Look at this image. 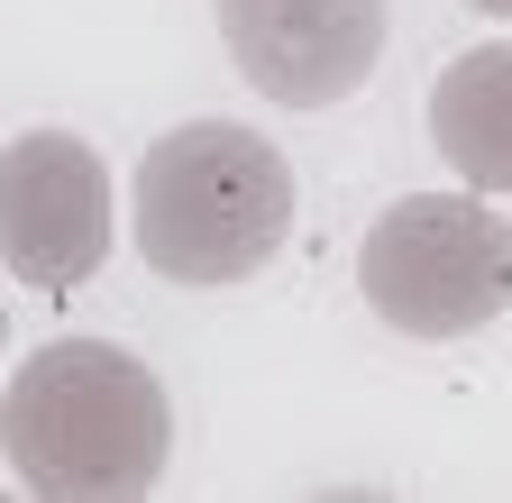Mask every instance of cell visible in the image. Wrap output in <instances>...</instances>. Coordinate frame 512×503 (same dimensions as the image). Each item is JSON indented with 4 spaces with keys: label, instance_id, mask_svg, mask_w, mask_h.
<instances>
[{
    "label": "cell",
    "instance_id": "6da1fadb",
    "mask_svg": "<svg viewBox=\"0 0 512 503\" xmlns=\"http://www.w3.org/2000/svg\"><path fill=\"white\" fill-rule=\"evenodd\" d=\"M0 449L46 503H128L165 476L174 403L119 339H46L0 394Z\"/></svg>",
    "mask_w": 512,
    "mask_h": 503
},
{
    "label": "cell",
    "instance_id": "7a4b0ae2",
    "mask_svg": "<svg viewBox=\"0 0 512 503\" xmlns=\"http://www.w3.org/2000/svg\"><path fill=\"white\" fill-rule=\"evenodd\" d=\"M128 238L165 284H247L293 238V165L238 119H183L138 156Z\"/></svg>",
    "mask_w": 512,
    "mask_h": 503
},
{
    "label": "cell",
    "instance_id": "3957f363",
    "mask_svg": "<svg viewBox=\"0 0 512 503\" xmlns=\"http://www.w3.org/2000/svg\"><path fill=\"white\" fill-rule=\"evenodd\" d=\"M357 293L403 339H467L512 302V220L476 193H403L357 247Z\"/></svg>",
    "mask_w": 512,
    "mask_h": 503
},
{
    "label": "cell",
    "instance_id": "277c9868",
    "mask_svg": "<svg viewBox=\"0 0 512 503\" xmlns=\"http://www.w3.org/2000/svg\"><path fill=\"white\" fill-rule=\"evenodd\" d=\"M110 257V165L74 129H19L0 147V266L37 293H74Z\"/></svg>",
    "mask_w": 512,
    "mask_h": 503
},
{
    "label": "cell",
    "instance_id": "5b68a950",
    "mask_svg": "<svg viewBox=\"0 0 512 503\" xmlns=\"http://www.w3.org/2000/svg\"><path fill=\"white\" fill-rule=\"evenodd\" d=\"M229 65L275 110H339L384 55V0H211Z\"/></svg>",
    "mask_w": 512,
    "mask_h": 503
},
{
    "label": "cell",
    "instance_id": "8992f818",
    "mask_svg": "<svg viewBox=\"0 0 512 503\" xmlns=\"http://www.w3.org/2000/svg\"><path fill=\"white\" fill-rule=\"evenodd\" d=\"M430 147L467 193L512 202V37L448 55L430 83Z\"/></svg>",
    "mask_w": 512,
    "mask_h": 503
},
{
    "label": "cell",
    "instance_id": "52a82bcc",
    "mask_svg": "<svg viewBox=\"0 0 512 503\" xmlns=\"http://www.w3.org/2000/svg\"><path fill=\"white\" fill-rule=\"evenodd\" d=\"M467 10H476V19H503V28H512V0H467Z\"/></svg>",
    "mask_w": 512,
    "mask_h": 503
},
{
    "label": "cell",
    "instance_id": "ba28073f",
    "mask_svg": "<svg viewBox=\"0 0 512 503\" xmlns=\"http://www.w3.org/2000/svg\"><path fill=\"white\" fill-rule=\"evenodd\" d=\"M0 339H10V302H0Z\"/></svg>",
    "mask_w": 512,
    "mask_h": 503
}]
</instances>
